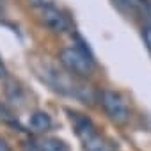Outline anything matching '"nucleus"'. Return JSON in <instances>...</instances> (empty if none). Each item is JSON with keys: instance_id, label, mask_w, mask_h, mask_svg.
<instances>
[{"instance_id": "11", "label": "nucleus", "mask_w": 151, "mask_h": 151, "mask_svg": "<svg viewBox=\"0 0 151 151\" xmlns=\"http://www.w3.org/2000/svg\"><path fill=\"white\" fill-rule=\"evenodd\" d=\"M23 151H41V149L36 146V142H29V144L23 146Z\"/></svg>"}, {"instance_id": "2", "label": "nucleus", "mask_w": 151, "mask_h": 151, "mask_svg": "<svg viewBox=\"0 0 151 151\" xmlns=\"http://www.w3.org/2000/svg\"><path fill=\"white\" fill-rule=\"evenodd\" d=\"M59 59H60L62 66L69 73H73L75 77H89L94 71V57H89L77 46H69V48L60 50Z\"/></svg>"}, {"instance_id": "8", "label": "nucleus", "mask_w": 151, "mask_h": 151, "mask_svg": "<svg viewBox=\"0 0 151 151\" xmlns=\"http://www.w3.org/2000/svg\"><path fill=\"white\" fill-rule=\"evenodd\" d=\"M144 0H114V6L121 11H133L139 7H144Z\"/></svg>"}, {"instance_id": "3", "label": "nucleus", "mask_w": 151, "mask_h": 151, "mask_svg": "<svg viewBox=\"0 0 151 151\" xmlns=\"http://www.w3.org/2000/svg\"><path fill=\"white\" fill-rule=\"evenodd\" d=\"M101 105H103V110L105 114L117 124H123L128 121L130 117V110L126 107V101L124 98L116 93V91H110V89H105L101 91Z\"/></svg>"}, {"instance_id": "13", "label": "nucleus", "mask_w": 151, "mask_h": 151, "mask_svg": "<svg viewBox=\"0 0 151 151\" xmlns=\"http://www.w3.org/2000/svg\"><path fill=\"white\" fill-rule=\"evenodd\" d=\"M6 73H7V69H6V66H4V62H2V59H0V78H4V77H6Z\"/></svg>"}, {"instance_id": "6", "label": "nucleus", "mask_w": 151, "mask_h": 151, "mask_svg": "<svg viewBox=\"0 0 151 151\" xmlns=\"http://www.w3.org/2000/svg\"><path fill=\"white\" fill-rule=\"evenodd\" d=\"M29 126L32 128V132L36 133H45L46 130H50L52 126V117L43 112V110H36L30 114V119H29Z\"/></svg>"}, {"instance_id": "9", "label": "nucleus", "mask_w": 151, "mask_h": 151, "mask_svg": "<svg viewBox=\"0 0 151 151\" xmlns=\"http://www.w3.org/2000/svg\"><path fill=\"white\" fill-rule=\"evenodd\" d=\"M142 37H144V43H146L149 53H151V20H149V22L146 23V27L142 29Z\"/></svg>"}, {"instance_id": "12", "label": "nucleus", "mask_w": 151, "mask_h": 151, "mask_svg": "<svg viewBox=\"0 0 151 151\" xmlns=\"http://www.w3.org/2000/svg\"><path fill=\"white\" fill-rule=\"evenodd\" d=\"M0 151H11V147H9V144L0 137Z\"/></svg>"}, {"instance_id": "5", "label": "nucleus", "mask_w": 151, "mask_h": 151, "mask_svg": "<svg viewBox=\"0 0 151 151\" xmlns=\"http://www.w3.org/2000/svg\"><path fill=\"white\" fill-rule=\"evenodd\" d=\"M82 144H84V149L86 151H117L114 146H112V142H109L103 135H100L98 132H94V133H91L89 137H86L84 140H82Z\"/></svg>"}, {"instance_id": "4", "label": "nucleus", "mask_w": 151, "mask_h": 151, "mask_svg": "<svg viewBox=\"0 0 151 151\" xmlns=\"http://www.w3.org/2000/svg\"><path fill=\"white\" fill-rule=\"evenodd\" d=\"M41 22L45 27H48L53 32H62L68 29V20L66 16L53 6H46L41 9Z\"/></svg>"}, {"instance_id": "7", "label": "nucleus", "mask_w": 151, "mask_h": 151, "mask_svg": "<svg viewBox=\"0 0 151 151\" xmlns=\"http://www.w3.org/2000/svg\"><path fill=\"white\" fill-rule=\"evenodd\" d=\"M36 146L41 151H69L68 144L59 137H41L36 140Z\"/></svg>"}, {"instance_id": "10", "label": "nucleus", "mask_w": 151, "mask_h": 151, "mask_svg": "<svg viewBox=\"0 0 151 151\" xmlns=\"http://www.w3.org/2000/svg\"><path fill=\"white\" fill-rule=\"evenodd\" d=\"M29 4L30 6H34V7H46V6H52L50 4V0H29Z\"/></svg>"}, {"instance_id": "1", "label": "nucleus", "mask_w": 151, "mask_h": 151, "mask_svg": "<svg viewBox=\"0 0 151 151\" xmlns=\"http://www.w3.org/2000/svg\"><path fill=\"white\" fill-rule=\"evenodd\" d=\"M41 78L57 93L71 96V98H77V100H84L87 103V100H91L89 96V87H86L84 84H80L77 78H71L64 71H59L57 68L45 64L41 69Z\"/></svg>"}]
</instances>
